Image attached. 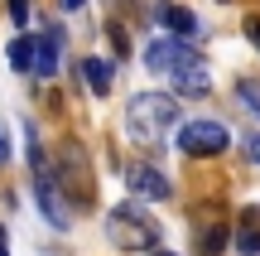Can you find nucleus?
Masks as SVG:
<instances>
[{
	"label": "nucleus",
	"mask_w": 260,
	"mask_h": 256,
	"mask_svg": "<svg viewBox=\"0 0 260 256\" xmlns=\"http://www.w3.org/2000/svg\"><path fill=\"white\" fill-rule=\"evenodd\" d=\"M154 15H159V24H164L169 34H174V39H203V24H198V15H193L188 5H174V0H159V10H154Z\"/></svg>",
	"instance_id": "nucleus-8"
},
{
	"label": "nucleus",
	"mask_w": 260,
	"mask_h": 256,
	"mask_svg": "<svg viewBox=\"0 0 260 256\" xmlns=\"http://www.w3.org/2000/svg\"><path fill=\"white\" fill-rule=\"evenodd\" d=\"M82 77H87V87H92L96 97H106V92H111V82H116V63L92 53V58H82Z\"/></svg>",
	"instance_id": "nucleus-10"
},
{
	"label": "nucleus",
	"mask_w": 260,
	"mask_h": 256,
	"mask_svg": "<svg viewBox=\"0 0 260 256\" xmlns=\"http://www.w3.org/2000/svg\"><path fill=\"white\" fill-rule=\"evenodd\" d=\"M58 5H63V10H82L87 0H58Z\"/></svg>",
	"instance_id": "nucleus-18"
},
{
	"label": "nucleus",
	"mask_w": 260,
	"mask_h": 256,
	"mask_svg": "<svg viewBox=\"0 0 260 256\" xmlns=\"http://www.w3.org/2000/svg\"><path fill=\"white\" fill-rule=\"evenodd\" d=\"M246 155H251V160L260 164V131H251V135H246Z\"/></svg>",
	"instance_id": "nucleus-15"
},
{
	"label": "nucleus",
	"mask_w": 260,
	"mask_h": 256,
	"mask_svg": "<svg viewBox=\"0 0 260 256\" xmlns=\"http://www.w3.org/2000/svg\"><path fill=\"white\" fill-rule=\"evenodd\" d=\"M236 251L241 256H260V213L246 208L241 222H236Z\"/></svg>",
	"instance_id": "nucleus-12"
},
{
	"label": "nucleus",
	"mask_w": 260,
	"mask_h": 256,
	"mask_svg": "<svg viewBox=\"0 0 260 256\" xmlns=\"http://www.w3.org/2000/svg\"><path fill=\"white\" fill-rule=\"evenodd\" d=\"M0 256H10V251H5V227H0Z\"/></svg>",
	"instance_id": "nucleus-19"
},
{
	"label": "nucleus",
	"mask_w": 260,
	"mask_h": 256,
	"mask_svg": "<svg viewBox=\"0 0 260 256\" xmlns=\"http://www.w3.org/2000/svg\"><path fill=\"white\" fill-rule=\"evenodd\" d=\"M169 82H174V97H203L207 87V68L198 63V68H178V73H169Z\"/></svg>",
	"instance_id": "nucleus-11"
},
{
	"label": "nucleus",
	"mask_w": 260,
	"mask_h": 256,
	"mask_svg": "<svg viewBox=\"0 0 260 256\" xmlns=\"http://www.w3.org/2000/svg\"><path fill=\"white\" fill-rule=\"evenodd\" d=\"M58 29H48V34L34 39V77H53L58 73Z\"/></svg>",
	"instance_id": "nucleus-9"
},
{
	"label": "nucleus",
	"mask_w": 260,
	"mask_h": 256,
	"mask_svg": "<svg viewBox=\"0 0 260 256\" xmlns=\"http://www.w3.org/2000/svg\"><path fill=\"white\" fill-rule=\"evenodd\" d=\"M236 97H241V102L251 106V111H260V82H251V77H241V82H236Z\"/></svg>",
	"instance_id": "nucleus-14"
},
{
	"label": "nucleus",
	"mask_w": 260,
	"mask_h": 256,
	"mask_svg": "<svg viewBox=\"0 0 260 256\" xmlns=\"http://www.w3.org/2000/svg\"><path fill=\"white\" fill-rule=\"evenodd\" d=\"M125 184H130V193H135V198H149V203L174 198V189H169V174L154 169V164H130V169H125Z\"/></svg>",
	"instance_id": "nucleus-7"
},
{
	"label": "nucleus",
	"mask_w": 260,
	"mask_h": 256,
	"mask_svg": "<svg viewBox=\"0 0 260 256\" xmlns=\"http://www.w3.org/2000/svg\"><path fill=\"white\" fill-rule=\"evenodd\" d=\"M106 237H111V247H121V251H154L159 237H164V227H159V222L140 208V198H135V203H121V208L106 213Z\"/></svg>",
	"instance_id": "nucleus-2"
},
{
	"label": "nucleus",
	"mask_w": 260,
	"mask_h": 256,
	"mask_svg": "<svg viewBox=\"0 0 260 256\" xmlns=\"http://www.w3.org/2000/svg\"><path fill=\"white\" fill-rule=\"evenodd\" d=\"M10 68H15V73H34V39L29 34L10 39Z\"/></svg>",
	"instance_id": "nucleus-13"
},
{
	"label": "nucleus",
	"mask_w": 260,
	"mask_h": 256,
	"mask_svg": "<svg viewBox=\"0 0 260 256\" xmlns=\"http://www.w3.org/2000/svg\"><path fill=\"white\" fill-rule=\"evenodd\" d=\"M53 179H58V189L73 193L77 208H87V203H92V164H87L82 145L68 140L63 150H58V169H53Z\"/></svg>",
	"instance_id": "nucleus-4"
},
{
	"label": "nucleus",
	"mask_w": 260,
	"mask_h": 256,
	"mask_svg": "<svg viewBox=\"0 0 260 256\" xmlns=\"http://www.w3.org/2000/svg\"><path fill=\"white\" fill-rule=\"evenodd\" d=\"M203 63V53L193 48V39H174V34H164V39H154V44H145V68L149 73H178V68H198Z\"/></svg>",
	"instance_id": "nucleus-5"
},
{
	"label": "nucleus",
	"mask_w": 260,
	"mask_h": 256,
	"mask_svg": "<svg viewBox=\"0 0 260 256\" xmlns=\"http://www.w3.org/2000/svg\"><path fill=\"white\" fill-rule=\"evenodd\" d=\"M154 256H178V251H154Z\"/></svg>",
	"instance_id": "nucleus-21"
},
{
	"label": "nucleus",
	"mask_w": 260,
	"mask_h": 256,
	"mask_svg": "<svg viewBox=\"0 0 260 256\" xmlns=\"http://www.w3.org/2000/svg\"><path fill=\"white\" fill-rule=\"evenodd\" d=\"M178 126V97L169 92H140L125 106V135L135 145H164V135Z\"/></svg>",
	"instance_id": "nucleus-1"
},
{
	"label": "nucleus",
	"mask_w": 260,
	"mask_h": 256,
	"mask_svg": "<svg viewBox=\"0 0 260 256\" xmlns=\"http://www.w3.org/2000/svg\"><path fill=\"white\" fill-rule=\"evenodd\" d=\"M0 160H5V131H0Z\"/></svg>",
	"instance_id": "nucleus-20"
},
{
	"label": "nucleus",
	"mask_w": 260,
	"mask_h": 256,
	"mask_svg": "<svg viewBox=\"0 0 260 256\" xmlns=\"http://www.w3.org/2000/svg\"><path fill=\"white\" fill-rule=\"evenodd\" d=\"M226 145H232V131H226L222 121H188V126H178V150L193 155V160L222 155Z\"/></svg>",
	"instance_id": "nucleus-6"
},
{
	"label": "nucleus",
	"mask_w": 260,
	"mask_h": 256,
	"mask_svg": "<svg viewBox=\"0 0 260 256\" xmlns=\"http://www.w3.org/2000/svg\"><path fill=\"white\" fill-rule=\"evenodd\" d=\"M246 39H251V44L260 48V15H251V19H246Z\"/></svg>",
	"instance_id": "nucleus-16"
},
{
	"label": "nucleus",
	"mask_w": 260,
	"mask_h": 256,
	"mask_svg": "<svg viewBox=\"0 0 260 256\" xmlns=\"http://www.w3.org/2000/svg\"><path fill=\"white\" fill-rule=\"evenodd\" d=\"M29 174H34V203H39V213H44L53 227H68V222H73V208H68V198H63V189H58L53 169H48L44 150L34 145V131H29Z\"/></svg>",
	"instance_id": "nucleus-3"
},
{
	"label": "nucleus",
	"mask_w": 260,
	"mask_h": 256,
	"mask_svg": "<svg viewBox=\"0 0 260 256\" xmlns=\"http://www.w3.org/2000/svg\"><path fill=\"white\" fill-rule=\"evenodd\" d=\"M10 15H15L19 24H24V19H29V0H10Z\"/></svg>",
	"instance_id": "nucleus-17"
}]
</instances>
